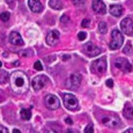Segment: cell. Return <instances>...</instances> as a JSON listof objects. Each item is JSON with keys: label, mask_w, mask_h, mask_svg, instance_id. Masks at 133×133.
Returning a JSON list of instances; mask_svg holds the SVG:
<instances>
[{"label": "cell", "mask_w": 133, "mask_h": 133, "mask_svg": "<svg viewBox=\"0 0 133 133\" xmlns=\"http://www.w3.org/2000/svg\"><path fill=\"white\" fill-rule=\"evenodd\" d=\"M49 82V78L47 76L44 74H41L34 78L31 82V85L34 90L38 91L45 87Z\"/></svg>", "instance_id": "cell-4"}, {"label": "cell", "mask_w": 133, "mask_h": 133, "mask_svg": "<svg viewBox=\"0 0 133 133\" xmlns=\"http://www.w3.org/2000/svg\"><path fill=\"white\" fill-rule=\"evenodd\" d=\"M1 131L3 133H7L8 132V130L5 128V127L3 126L2 125H1Z\"/></svg>", "instance_id": "cell-33"}, {"label": "cell", "mask_w": 133, "mask_h": 133, "mask_svg": "<svg viewBox=\"0 0 133 133\" xmlns=\"http://www.w3.org/2000/svg\"><path fill=\"white\" fill-rule=\"evenodd\" d=\"M86 36H87V34L84 31H80V32L78 34V38L81 41H84L86 39Z\"/></svg>", "instance_id": "cell-27"}, {"label": "cell", "mask_w": 133, "mask_h": 133, "mask_svg": "<svg viewBox=\"0 0 133 133\" xmlns=\"http://www.w3.org/2000/svg\"><path fill=\"white\" fill-rule=\"evenodd\" d=\"M98 30H99L100 33L102 34H105L108 32V26H107L106 23L102 21L101 22L99 25H98Z\"/></svg>", "instance_id": "cell-20"}, {"label": "cell", "mask_w": 133, "mask_h": 133, "mask_svg": "<svg viewBox=\"0 0 133 133\" xmlns=\"http://www.w3.org/2000/svg\"><path fill=\"white\" fill-rule=\"evenodd\" d=\"M84 132L86 133L94 132V128H93V125H92V124H89V125L86 127Z\"/></svg>", "instance_id": "cell-28"}, {"label": "cell", "mask_w": 133, "mask_h": 133, "mask_svg": "<svg viewBox=\"0 0 133 133\" xmlns=\"http://www.w3.org/2000/svg\"><path fill=\"white\" fill-rule=\"evenodd\" d=\"M8 73L4 70H1V83H5L8 82L9 78Z\"/></svg>", "instance_id": "cell-21"}, {"label": "cell", "mask_w": 133, "mask_h": 133, "mask_svg": "<svg viewBox=\"0 0 133 133\" xmlns=\"http://www.w3.org/2000/svg\"><path fill=\"white\" fill-rule=\"evenodd\" d=\"M65 122H66V123L69 124V125H72V124L73 123V121H72V119H71V118H69V117L66 118V119H65Z\"/></svg>", "instance_id": "cell-32"}, {"label": "cell", "mask_w": 133, "mask_h": 133, "mask_svg": "<svg viewBox=\"0 0 133 133\" xmlns=\"http://www.w3.org/2000/svg\"><path fill=\"white\" fill-rule=\"evenodd\" d=\"M123 115L126 119H133V107L130 103H126L123 110Z\"/></svg>", "instance_id": "cell-17"}, {"label": "cell", "mask_w": 133, "mask_h": 133, "mask_svg": "<svg viewBox=\"0 0 133 133\" xmlns=\"http://www.w3.org/2000/svg\"><path fill=\"white\" fill-rule=\"evenodd\" d=\"M111 41L109 47L111 50H117L122 46L124 38L122 33L118 30H114L111 33Z\"/></svg>", "instance_id": "cell-3"}, {"label": "cell", "mask_w": 133, "mask_h": 133, "mask_svg": "<svg viewBox=\"0 0 133 133\" xmlns=\"http://www.w3.org/2000/svg\"><path fill=\"white\" fill-rule=\"evenodd\" d=\"M68 21H69L68 17L67 16H66L65 15L61 17V21L62 22H68Z\"/></svg>", "instance_id": "cell-31"}, {"label": "cell", "mask_w": 133, "mask_h": 133, "mask_svg": "<svg viewBox=\"0 0 133 133\" xmlns=\"http://www.w3.org/2000/svg\"><path fill=\"white\" fill-rule=\"evenodd\" d=\"M63 105L69 110H74L78 106V101L74 95L65 94L63 98Z\"/></svg>", "instance_id": "cell-5"}, {"label": "cell", "mask_w": 133, "mask_h": 133, "mask_svg": "<svg viewBox=\"0 0 133 133\" xmlns=\"http://www.w3.org/2000/svg\"><path fill=\"white\" fill-rule=\"evenodd\" d=\"M114 65L118 69L125 73H130L132 70V65L125 58H118L115 59Z\"/></svg>", "instance_id": "cell-8"}, {"label": "cell", "mask_w": 133, "mask_h": 133, "mask_svg": "<svg viewBox=\"0 0 133 133\" xmlns=\"http://www.w3.org/2000/svg\"><path fill=\"white\" fill-rule=\"evenodd\" d=\"M49 5L54 10H61L63 5L60 0H49Z\"/></svg>", "instance_id": "cell-18"}, {"label": "cell", "mask_w": 133, "mask_h": 133, "mask_svg": "<svg viewBox=\"0 0 133 133\" xmlns=\"http://www.w3.org/2000/svg\"><path fill=\"white\" fill-rule=\"evenodd\" d=\"M10 13L8 12V11H5L1 14V19L2 21L6 22L8 21L10 18Z\"/></svg>", "instance_id": "cell-23"}, {"label": "cell", "mask_w": 133, "mask_h": 133, "mask_svg": "<svg viewBox=\"0 0 133 133\" xmlns=\"http://www.w3.org/2000/svg\"><path fill=\"white\" fill-rule=\"evenodd\" d=\"M123 9L120 5H111L109 8V12L112 16L114 17H120L122 14Z\"/></svg>", "instance_id": "cell-16"}, {"label": "cell", "mask_w": 133, "mask_h": 133, "mask_svg": "<svg viewBox=\"0 0 133 133\" xmlns=\"http://www.w3.org/2000/svg\"><path fill=\"white\" fill-rule=\"evenodd\" d=\"M13 132H14V133H21V131H20L18 129H14L13 130Z\"/></svg>", "instance_id": "cell-34"}, {"label": "cell", "mask_w": 133, "mask_h": 133, "mask_svg": "<svg viewBox=\"0 0 133 133\" xmlns=\"http://www.w3.org/2000/svg\"><path fill=\"white\" fill-rule=\"evenodd\" d=\"M60 34L57 30H54L49 32L46 38V42L47 44L51 46H56L59 42Z\"/></svg>", "instance_id": "cell-11"}, {"label": "cell", "mask_w": 133, "mask_h": 133, "mask_svg": "<svg viewBox=\"0 0 133 133\" xmlns=\"http://www.w3.org/2000/svg\"><path fill=\"white\" fill-rule=\"evenodd\" d=\"M0 63H1V67L2 66V63H1V62H0Z\"/></svg>", "instance_id": "cell-36"}, {"label": "cell", "mask_w": 133, "mask_h": 133, "mask_svg": "<svg viewBox=\"0 0 133 133\" xmlns=\"http://www.w3.org/2000/svg\"><path fill=\"white\" fill-rule=\"evenodd\" d=\"M90 24V20L88 19H84L81 23V26L84 28L89 27Z\"/></svg>", "instance_id": "cell-29"}, {"label": "cell", "mask_w": 133, "mask_h": 133, "mask_svg": "<svg viewBox=\"0 0 133 133\" xmlns=\"http://www.w3.org/2000/svg\"><path fill=\"white\" fill-rule=\"evenodd\" d=\"M121 30L128 36H131L133 34V22L130 18H124L121 22Z\"/></svg>", "instance_id": "cell-12"}, {"label": "cell", "mask_w": 133, "mask_h": 133, "mask_svg": "<svg viewBox=\"0 0 133 133\" xmlns=\"http://www.w3.org/2000/svg\"><path fill=\"white\" fill-rule=\"evenodd\" d=\"M106 85L108 88H112L114 86V82L111 79H108L106 81Z\"/></svg>", "instance_id": "cell-30"}, {"label": "cell", "mask_w": 133, "mask_h": 133, "mask_svg": "<svg viewBox=\"0 0 133 133\" xmlns=\"http://www.w3.org/2000/svg\"><path fill=\"white\" fill-rule=\"evenodd\" d=\"M9 41L11 44L17 46H21L24 44L21 36L17 31H12L10 33L9 35Z\"/></svg>", "instance_id": "cell-14"}, {"label": "cell", "mask_w": 133, "mask_h": 133, "mask_svg": "<svg viewBox=\"0 0 133 133\" xmlns=\"http://www.w3.org/2000/svg\"><path fill=\"white\" fill-rule=\"evenodd\" d=\"M19 55L20 56L22 57H30L33 56V51L30 50H22L19 53Z\"/></svg>", "instance_id": "cell-22"}, {"label": "cell", "mask_w": 133, "mask_h": 133, "mask_svg": "<svg viewBox=\"0 0 133 133\" xmlns=\"http://www.w3.org/2000/svg\"><path fill=\"white\" fill-rule=\"evenodd\" d=\"M28 5L30 10L34 13H38L43 10V6L40 0H29Z\"/></svg>", "instance_id": "cell-15"}, {"label": "cell", "mask_w": 133, "mask_h": 133, "mask_svg": "<svg viewBox=\"0 0 133 133\" xmlns=\"http://www.w3.org/2000/svg\"><path fill=\"white\" fill-rule=\"evenodd\" d=\"M9 81L11 90L16 94H24L29 89V78L26 74L21 70H16L11 73Z\"/></svg>", "instance_id": "cell-1"}, {"label": "cell", "mask_w": 133, "mask_h": 133, "mask_svg": "<svg viewBox=\"0 0 133 133\" xmlns=\"http://www.w3.org/2000/svg\"><path fill=\"white\" fill-rule=\"evenodd\" d=\"M20 114H21L22 119L24 120H30L31 117V112L30 109H22L20 112Z\"/></svg>", "instance_id": "cell-19"}, {"label": "cell", "mask_w": 133, "mask_h": 133, "mask_svg": "<svg viewBox=\"0 0 133 133\" xmlns=\"http://www.w3.org/2000/svg\"><path fill=\"white\" fill-rule=\"evenodd\" d=\"M92 8L98 14H105L106 13V6L102 0H92Z\"/></svg>", "instance_id": "cell-13"}, {"label": "cell", "mask_w": 133, "mask_h": 133, "mask_svg": "<svg viewBox=\"0 0 133 133\" xmlns=\"http://www.w3.org/2000/svg\"><path fill=\"white\" fill-rule=\"evenodd\" d=\"M124 132H133V129H128L126 131H125Z\"/></svg>", "instance_id": "cell-35"}, {"label": "cell", "mask_w": 133, "mask_h": 133, "mask_svg": "<svg viewBox=\"0 0 133 133\" xmlns=\"http://www.w3.org/2000/svg\"><path fill=\"white\" fill-rule=\"evenodd\" d=\"M34 68L37 71H42L43 70V66L41 62L39 61H37L34 65Z\"/></svg>", "instance_id": "cell-25"}, {"label": "cell", "mask_w": 133, "mask_h": 133, "mask_svg": "<svg viewBox=\"0 0 133 133\" xmlns=\"http://www.w3.org/2000/svg\"><path fill=\"white\" fill-rule=\"evenodd\" d=\"M82 77L78 73H75L71 75V76L68 81V83H66L67 88L70 90L77 89L79 88L81 82Z\"/></svg>", "instance_id": "cell-10"}, {"label": "cell", "mask_w": 133, "mask_h": 133, "mask_svg": "<svg viewBox=\"0 0 133 133\" xmlns=\"http://www.w3.org/2000/svg\"><path fill=\"white\" fill-rule=\"evenodd\" d=\"M73 4L77 6H80L84 5L86 2V0H71Z\"/></svg>", "instance_id": "cell-26"}, {"label": "cell", "mask_w": 133, "mask_h": 133, "mask_svg": "<svg viewBox=\"0 0 133 133\" xmlns=\"http://www.w3.org/2000/svg\"><path fill=\"white\" fill-rule=\"evenodd\" d=\"M44 103L45 106L51 110H55L59 108L60 102L56 95L48 94L45 97Z\"/></svg>", "instance_id": "cell-7"}, {"label": "cell", "mask_w": 133, "mask_h": 133, "mask_svg": "<svg viewBox=\"0 0 133 133\" xmlns=\"http://www.w3.org/2000/svg\"><path fill=\"white\" fill-rule=\"evenodd\" d=\"M82 51L89 57H94L98 56L101 53V49L91 42H88L83 45Z\"/></svg>", "instance_id": "cell-6"}, {"label": "cell", "mask_w": 133, "mask_h": 133, "mask_svg": "<svg viewBox=\"0 0 133 133\" xmlns=\"http://www.w3.org/2000/svg\"><path fill=\"white\" fill-rule=\"evenodd\" d=\"M123 52L126 54H130L132 53V46L131 45V44H127L125 47L124 48V49H123Z\"/></svg>", "instance_id": "cell-24"}, {"label": "cell", "mask_w": 133, "mask_h": 133, "mask_svg": "<svg viewBox=\"0 0 133 133\" xmlns=\"http://www.w3.org/2000/svg\"><path fill=\"white\" fill-rule=\"evenodd\" d=\"M107 69V61L105 57H102L94 61L90 66L91 73L97 75H102Z\"/></svg>", "instance_id": "cell-2"}, {"label": "cell", "mask_w": 133, "mask_h": 133, "mask_svg": "<svg viewBox=\"0 0 133 133\" xmlns=\"http://www.w3.org/2000/svg\"><path fill=\"white\" fill-rule=\"evenodd\" d=\"M101 121L103 125L110 128H116L121 125L119 118L114 115H105Z\"/></svg>", "instance_id": "cell-9"}]
</instances>
